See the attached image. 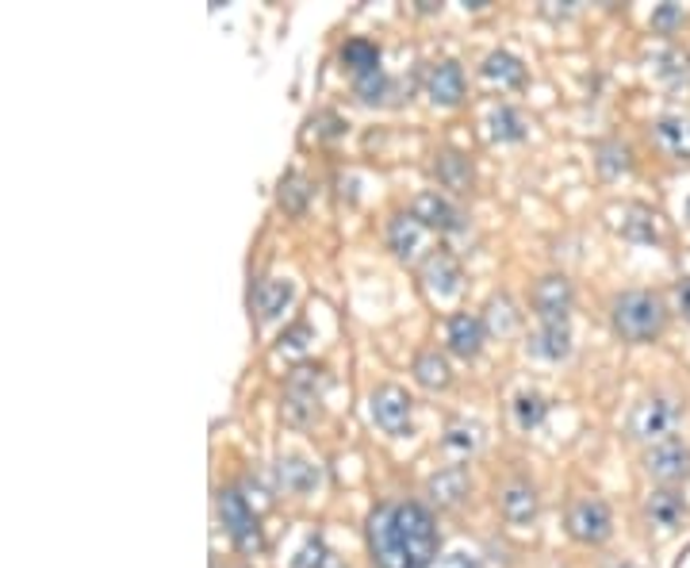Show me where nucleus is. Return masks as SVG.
Wrapping results in <instances>:
<instances>
[{"instance_id":"nucleus-1","label":"nucleus","mask_w":690,"mask_h":568,"mask_svg":"<svg viewBox=\"0 0 690 568\" xmlns=\"http://www.w3.org/2000/svg\"><path fill=\"white\" fill-rule=\"evenodd\" d=\"M368 554L376 568H426L437 557L434 515L422 503H384L368 515Z\"/></svg>"},{"instance_id":"nucleus-2","label":"nucleus","mask_w":690,"mask_h":568,"mask_svg":"<svg viewBox=\"0 0 690 568\" xmlns=\"http://www.w3.org/2000/svg\"><path fill=\"white\" fill-rule=\"evenodd\" d=\"M610 315H614V331L625 342H652L668 323V307L652 292H621Z\"/></svg>"},{"instance_id":"nucleus-3","label":"nucleus","mask_w":690,"mask_h":568,"mask_svg":"<svg viewBox=\"0 0 690 568\" xmlns=\"http://www.w3.org/2000/svg\"><path fill=\"white\" fill-rule=\"evenodd\" d=\"M676 423H679V403L671 400V395H649V400L637 403L633 415H629V434L655 445V442H663V438H671Z\"/></svg>"},{"instance_id":"nucleus-4","label":"nucleus","mask_w":690,"mask_h":568,"mask_svg":"<svg viewBox=\"0 0 690 568\" xmlns=\"http://www.w3.org/2000/svg\"><path fill=\"white\" fill-rule=\"evenodd\" d=\"M219 519L223 527H227L230 538L238 541V549H246V554H257V549L265 546L262 538V527H257V515L254 507L241 499L235 488H227V492H219Z\"/></svg>"},{"instance_id":"nucleus-5","label":"nucleus","mask_w":690,"mask_h":568,"mask_svg":"<svg viewBox=\"0 0 690 568\" xmlns=\"http://www.w3.org/2000/svg\"><path fill=\"white\" fill-rule=\"evenodd\" d=\"M318 395H323V369H296L288 376V392H284V419L288 423H310L318 415Z\"/></svg>"},{"instance_id":"nucleus-6","label":"nucleus","mask_w":690,"mask_h":568,"mask_svg":"<svg viewBox=\"0 0 690 568\" xmlns=\"http://www.w3.org/2000/svg\"><path fill=\"white\" fill-rule=\"evenodd\" d=\"M368 411H373V423L384 430V434L400 438L411 430V395L400 384H384V389L373 392L368 400Z\"/></svg>"},{"instance_id":"nucleus-7","label":"nucleus","mask_w":690,"mask_h":568,"mask_svg":"<svg viewBox=\"0 0 690 568\" xmlns=\"http://www.w3.org/2000/svg\"><path fill=\"white\" fill-rule=\"evenodd\" d=\"M644 472L652 480H663V484H676V480L690 477V445L683 438H663L655 442L649 453H644Z\"/></svg>"},{"instance_id":"nucleus-8","label":"nucleus","mask_w":690,"mask_h":568,"mask_svg":"<svg viewBox=\"0 0 690 568\" xmlns=\"http://www.w3.org/2000/svg\"><path fill=\"white\" fill-rule=\"evenodd\" d=\"M568 530H572V538L586 541V546H599V541H607L610 530H614L610 507L602 503V499H580V503H572V511H568Z\"/></svg>"},{"instance_id":"nucleus-9","label":"nucleus","mask_w":690,"mask_h":568,"mask_svg":"<svg viewBox=\"0 0 690 568\" xmlns=\"http://www.w3.org/2000/svg\"><path fill=\"white\" fill-rule=\"evenodd\" d=\"M533 312L541 315V323H568L572 312V281L564 273H549L533 284Z\"/></svg>"},{"instance_id":"nucleus-10","label":"nucleus","mask_w":690,"mask_h":568,"mask_svg":"<svg viewBox=\"0 0 690 568\" xmlns=\"http://www.w3.org/2000/svg\"><path fill=\"white\" fill-rule=\"evenodd\" d=\"M411 215L422 223V227H434V231H461L464 227V215L453 208V204L445 200V196L437 193H418L411 204Z\"/></svg>"},{"instance_id":"nucleus-11","label":"nucleus","mask_w":690,"mask_h":568,"mask_svg":"<svg viewBox=\"0 0 690 568\" xmlns=\"http://www.w3.org/2000/svg\"><path fill=\"white\" fill-rule=\"evenodd\" d=\"M644 519H649V527L671 533L687 519V499L679 496L676 488H655V492L644 499Z\"/></svg>"},{"instance_id":"nucleus-12","label":"nucleus","mask_w":690,"mask_h":568,"mask_svg":"<svg viewBox=\"0 0 690 568\" xmlns=\"http://www.w3.org/2000/svg\"><path fill=\"white\" fill-rule=\"evenodd\" d=\"M426 92H430V100H434V105H445V108L461 105V97H464L461 66H456V62H434V66H430V70H426Z\"/></svg>"},{"instance_id":"nucleus-13","label":"nucleus","mask_w":690,"mask_h":568,"mask_svg":"<svg viewBox=\"0 0 690 568\" xmlns=\"http://www.w3.org/2000/svg\"><path fill=\"white\" fill-rule=\"evenodd\" d=\"M276 480H280L284 492L307 496L323 484V472H318V464H310L307 458H280L276 461Z\"/></svg>"},{"instance_id":"nucleus-14","label":"nucleus","mask_w":690,"mask_h":568,"mask_svg":"<svg viewBox=\"0 0 690 568\" xmlns=\"http://www.w3.org/2000/svg\"><path fill=\"white\" fill-rule=\"evenodd\" d=\"M652 139L668 158L690 161V119L683 116H663L652 124Z\"/></svg>"},{"instance_id":"nucleus-15","label":"nucleus","mask_w":690,"mask_h":568,"mask_svg":"<svg viewBox=\"0 0 690 568\" xmlns=\"http://www.w3.org/2000/svg\"><path fill=\"white\" fill-rule=\"evenodd\" d=\"M422 281H426V288L434 292L437 300H453L456 292H461V265L453 262L448 254H434L426 265H422Z\"/></svg>"},{"instance_id":"nucleus-16","label":"nucleus","mask_w":690,"mask_h":568,"mask_svg":"<svg viewBox=\"0 0 690 568\" xmlns=\"http://www.w3.org/2000/svg\"><path fill=\"white\" fill-rule=\"evenodd\" d=\"M422 223L414 219L411 212H400L392 215V223H387V246L395 249V257H403V262H414L422 249Z\"/></svg>"},{"instance_id":"nucleus-17","label":"nucleus","mask_w":690,"mask_h":568,"mask_svg":"<svg viewBox=\"0 0 690 568\" xmlns=\"http://www.w3.org/2000/svg\"><path fill=\"white\" fill-rule=\"evenodd\" d=\"M499 511H503L506 522L525 527V522H533V515H538V492H533L530 484H522V480H514V484H506L503 492H499Z\"/></svg>"},{"instance_id":"nucleus-18","label":"nucleus","mask_w":690,"mask_h":568,"mask_svg":"<svg viewBox=\"0 0 690 568\" xmlns=\"http://www.w3.org/2000/svg\"><path fill=\"white\" fill-rule=\"evenodd\" d=\"M530 354L545 361H564L572 354V331H568V323H541V331L530 339Z\"/></svg>"},{"instance_id":"nucleus-19","label":"nucleus","mask_w":690,"mask_h":568,"mask_svg":"<svg viewBox=\"0 0 690 568\" xmlns=\"http://www.w3.org/2000/svg\"><path fill=\"white\" fill-rule=\"evenodd\" d=\"M483 346V323L476 315L461 312L448 320V350H453L456 358H476Z\"/></svg>"},{"instance_id":"nucleus-20","label":"nucleus","mask_w":690,"mask_h":568,"mask_svg":"<svg viewBox=\"0 0 690 568\" xmlns=\"http://www.w3.org/2000/svg\"><path fill=\"white\" fill-rule=\"evenodd\" d=\"M426 492H430V499H434L437 507H456L464 496H469V472H464L461 464H453V469H442L437 477H430Z\"/></svg>"},{"instance_id":"nucleus-21","label":"nucleus","mask_w":690,"mask_h":568,"mask_svg":"<svg viewBox=\"0 0 690 568\" xmlns=\"http://www.w3.org/2000/svg\"><path fill=\"white\" fill-rule=\"evenodd\" d=\"M434 174H437V180H442L445 188H453V193H469L472 180H476V174H472V161L464 158V154H456V150L437 154Z\"/></svg>"},{"instance_id":"nucleus-22","label":"nucleus","mask_w":690,"mask_h":568,"mask_svg":"<svg viewBox=\"0 0 690 568\" xmlns=\"http://www.w3.org/2000/svg\"><path fill=\"white\" fill-rule=\"evenodd\" d=\"M342 62L349 66L353 77H368L379 70V47L368 39H349L342 47Z\"/></svg>"},{"instance_id":"nucleus-23","label":"nucleus","mask_w":690,"mask_h":568,"mask_svg":"<svg viewBox=\"0 0 690 568\" xmlns=\"http://www.w3.org/2000/svg\"><path fill=\"white\" fill-rule=\"evenodd\" d=\"M483 77L503 85V89H514V85L525 81V66L518 62L514 55H506V50H495V55H487V62H483Z\"/></svg>"},{"instance_id":"nucleus-24","label":"nucleus","mask_w":690,"mask_h":568,"mask_svg":"<svg viewBox=\"0 0 690 568\" xmlns=\"http://www.w3.org/2000/svg\"><path fill=\"white\" fill-rule=\"evenodd\" d=\"M292 296H296L292 281H262V288H257V312H262V320L284 315V307L292 304Z\"/></svg>"},{"instance_id":"nucleus-25","label":"nucleus","mask_w":690,"mask_h":568,"mask_svg":"<svg viewBox=\"0 0 690 568\" xmlns=\"http://www.w3.org/2000/svg\"><path fill=\"white\" fill-rule=\"evenodd\" d=\"M487 127H491V139H495V143L525 139V119H522V111H514L511 105H499L495 111H491Z\"/></svg>"},{"instance_id":"nucleus-26","label":"nucleus","mask_w":690,"mask_h":568,"mask_svg":"<svg viewBox=\"0 0 690 568\" xmlns=\"http://www.w3.org/2000/svg\"><path fill=\"white\" fill-rule=\"evenodd\" d=\"M414 381L422 389H445L448 384V361L437 354V350H426V354L414 358Z\"/></svg>"},{"instance_id":"nucleus-27","label":"nucleus","mask_w":690,"mask_h":568,"mask_svg":"<svg viewBox=\"0 0 690 568\" xmlns=\"http://www.w3.org/2000/svg\"><path fill=\"white\" fill-rule=\"evenodd\" d=\"M549 415V400L541 392H518L514 395V423L518 430H533L541 427Z\"/></svg>"},{"instance_id":"nucleus-28","label":"nucleus","mask_w":690,"mask_h":568,"mask_svg":"<svg viewBox=\"0 0 690 568\" xmlns=\"http://www.w3.org/2000/svg\"><path fill=\"white\" fill-rule=\"evenodd\" d=\"M442 442H445V450L469 458V453H476L480 445H483V427L480 423H448Z\"/></svg>"},{"instance_id":"nucleus-29","label":"nucleus","mask_w":690,"mask_h":568,"mask_svg":"<svg viewBox=\"0 0 690 568\" xmlns=\"http://www.w3.org/2000/svg\"><path fill=\"white\" fill-rule=\"evenodd\" d=\"M395 89H400V85H395L384 70H376L368 77H357V97L365 100V105H392Z\"/></svg>"},{"instance_id":"nucleus-30","label":"nucleus","mask_w":690,"mask_h":568,"mask_svg":"<svg viewBox=\"0 0 690 568\" xmlns=\"http://www.w3.org/2000/svg\"><path fill=\"white\" fill-rule=\"evenodd\" d=\"M292 568H345V565L323 546V541L310 538V541H304V549L292 557Z\"/></svg>"},{"instance_id":"nucleus-31","label":"nucleus","mask_w":690,"mask_h":568,"mask_svg":"<svg viewBox=\"0 0 690 568\" xmlns=\"http://www.w3.org/2000/svg\"><path fill=\"white\" fill-rule=\"evenodd\" d=\"M307 196H310V185L299 174H288L280 180V208L284 212L299 215L304 212V204H307Z\"/></svg>"},{"instance_id":"nucleus-32","label":"nucleus","mask_w":690,"mask_h":568,"mask_svg":"<svg viewBox=\"0 0 690 568\" xmlns=\"http://www.w3.org/2000/svg\"><path fill=\"white\" fill-rule=\"evenodd\" d=\"M599 169H602L607 177L625 174V169H629V150H625L621 143H607V146L599 150Z\"/></svg>"},{"instance_id":"nucleus-33","label":"nucleus","mask_w":690,"mask_h":568,"mask_svg":"<svg viewBox=\"0 0 690 568\" xmlns=\"http://www.w3.org/2000/svg\"><path fill=\"white\" fill-rule=\"evenodd\" d=\"M629 215H633V219L621 223V231H625L629 238H641V243H652V238H655V215H652V212H644V208H633Z\"/></svg>"},{"instance_id":"nucleus-34","label":"nucleus","mask_w":690,"mask_h":568,"mask_svg":"<svg viewBox=\"0 0 690 568\" xmlns=\"http://www.w3.org/2000/svg\"><path fill=\"white\" fill-rule=\"evenodd\" d=\"M518 326V312L511 307V300H491V331H499V334H511Z\"/></svg>"},{"instance_id":"nucleus-35","label":"nucleus","mask_w":690,"mask_h":568,"mask_svg":"<svg viewBox=\"0 0 690 568\" xmlns=\"http://www.w3.org/2000/svg\"><path fill=\"white\" fill-rule=\"evenodd\" d=\"M679 23H683V4H660L652 12V31H660V36L676 31Z\"/></svg>"},{"instance_id":"nucleus-36","label":"nucleus","mask_w":690,"mask_h":568,"mask_svg":"<svg viewBox=\"0 0 690 568\" xmlns=\"http://www.w3.org/2000/svg\"><path fill=\"white\" fill-rule=\"evenodd\" d=\"M307 334H310V326H307V323H299L296 331L284 334V339H280V350H304V346H307V342H304Z\"/></svg>"},{"instance_id":"nucleus-37","label":"nucleus","mask_w":690,"mask_h":568,"mask_svg":"<svg viewBox=\"0 0 690 568\" xmlns=\"http://www.w3.org/2000/svg\"><path fill=\"white\" fill-rule=\"evenodd\" d=\"M437 568H480L476 561H472V557L469 554H448L445 557V561L442 565H437Z\"/></svg>"},{"instance_id":"nucleus-38","label":"nucleus","mask_w":690,"mask_h":568,"mask_svg":"<svg viewBox=\"0 0 690 568\" xmlns=\"http://www.w3.org/2000/svg\"><path fill=\"white\" fill-rule=\"evenodd\" d=\"M679 304H683V312L690 315V281L679 284Z\"/></svg>"},{"instance_id":"nucleus-39","label":"nucleus","mask_w":690,"mask_h":568,"mask_svg":"<svg viewBox=\"0 0 690 568\" xmlns=\"http://www.w3.org/2000/svg\"><path fill=\"white\" fill-rule=\"evenodd\" d=\"M687 219H690V204H687Z\"/></svg>"}]
</instances>
